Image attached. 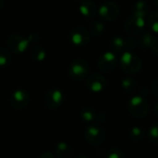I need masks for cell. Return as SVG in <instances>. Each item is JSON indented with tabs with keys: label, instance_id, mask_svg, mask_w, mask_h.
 Wrapping results in <instances>:
<instances>
[{
	"label": "cell",
	"instance_id": "1",
	"mask_svg": "<svg viewBox=\"0 0 158 158\" xmlns=\"http://www.w3.org/2000/svg\"><path fill=\"white\" fill-rule=\"evenodd\" d=\"M120 67L127 74H136L143 67L142 60L131 51H125L120 56Z\"/></svg>",
	"mask_w": 158,
	"mask_h": 158
},
{
	"label": "cell",
	"instance_id": "2",
	"mask_svg": "<svg viewBox=\"0 0 158 158\" xmlns=\"http://www.w3.org/2000/svg\"><path fill=\"white\" fill-rule=\"evenodd\" d=\"M128 109L132 117L136 118H143L148 114L149 106L141 94H135L130 99L128 103Z\"/></svg>",
	"mask_w": 158,
	"mask_h": 158
},
{
	"label": "cell",
	"instance_id": "3",
	"mask_svg": "<svg viewBox=\"0 0 158 158\" xmlns=\"http://www.w3.org/2000/svg\"><path fill=\"white\" fill-rule=\"evenodd\" d=\"M105 139L106 131L101 126L97 124H92L88 126L84 131V140L91 145H100L104 143Z\"/></svg>",
	"mask_w": 158,
	"mask_h": 158
},
{
	"label": "cell",
	"instance_id": "4",
	"mask_svg": "<svg viewBox=\"0 0 158 158\" xmlns=\"http://www.w3.org/2000/svg\"><path fill=\"white\" fill-rule=\"evenodd\" d=\"M89 64L84 59H75L71 62L69 68L70 78L76 81H81L89 74Z\"/></svg>",
	"mask_w": 158,
	"mask_h": 158
},
{
	"label": "cell",
	"instance_id": "5",
	"mask_svg": "<svg viewBox=\"0 0 158 158\" xmlns=\"http://www.w3.org/2000/svg\"><path fill=\"white\" fill-rule=\"evenodd\" d=\"M98 13L104 21L111 22L118 19L120 13V8L116 2L106 1L100 6L98 9Z\"/></svg>",
	"mask_w": 158,
	"mask_h": 158
},
{
	"label": "cell",
	"instance_id": "6",
	"mask_svg": "<svg viewBox=\"0 0 158 158\" xmlns=\"http://www.w3.org/2000/svg\"><path fill=\"white\" fill-rule=\"evenodd\" d=\"M30 44L29 38H25L19 34H12L6 40L8 49L15 54H22L27 51Z\"/></svg>",
	"mask_w": 158,
	"mask_h": 158
},
{
	"label": "cell",
	"instance_id": "7",
	"mask_svg": "<svg viewBox=\"0 0 158 158\" xmlns=\"http://www.w3.org/2000/svg\"><path fill=\"white\" fill-rule=\"evenodd\" d=\"M64 101V94L57 88L50 89L44 97V105L48 109L58 108Z\"/></svg>",
	"mask_w": 158,
	"mask_h": 158
},
{
	"label": "cell",
	"instance_id": "8",
	"mask_svg": "<svg viewBox=\"0 0 158 158\" xmlns=\"http://www.w3.org/2000/svg\"><path fill=\"white\" fill-rule=\"evenodd\" d=\"M91 39V34L88 30L82 27H78L73 29L69 33V40L71 44L76 46L86 45Z\"/></svg>",
	"mask_w": 158,
	"mask_h": 158
},
{
	"label": "cell",
	"instance_id": "9",
	"mask_svg": "<svg viewBox=\"0 0 158 158\" xmlns=\"http://www.w3.org/2000/svg\"><path fill=\"white\" fill-rule=\"evenodd\" d=\"M117 63H118L117 56L111 51L106 52L98 59L99 69L102 72H104V73H110V72H112L116 69Z\"/></svg>",
	"mask_w": 158,
	"mask_h": 158
},
{
	"label": "cell",
	"instance_id": "10",
	"mask_svg": "<svg viewBox=\"0 0 158 158\" xmlns=\"http://www.w3.org/2000/svg\"><path fill=\"white\" fill-rule=\"evenodd\" d=\"M145 19L144 17L131 15L125 23V30L131 35H136L142 32L145 26Z\"/></svg>",
	"mask_w": 158,
	"mask_h": 158
},
{
	"label": "cell",
	"instance_id": "11",
	"mask_svg": "<svg viewBox=\"0 0 158 158\" xmlns=\"http://www.w3.org/2000/svg\"><path fill=\"white\" fill-rule=\"evenodd\" d=\"M137 45L138 44H137L136 40H134L131 37L124 39L122 37L117 36L111 42V47L117 53H120V52L123 53L125 51H132Z\"/></svg>",
	"mask_w": 158,
	"mask_h": 158
},
{
	"label": "cell",
	"instance_id": "12",
	"mask_svg": "<svg viewBox=\"0 0 158 158\" xmlns=\"http://www.w3.org/2000/svg\"><path fill=\"white\" fill-rule=\"evenodd\" d=\"M86 84L91 92L94 94H99L106 88L107 82L103 75L99 73H94L87 78Z\"/></svg>",
	"mask_w": 158,
	"mask_h": 158
},
{
	"label": "cell",
	"instance_id": "13",
	"mask_svg": "<svg viewBox=\"0 0 158 158\" xmlns=\"http://www.w3.org/2000/svg\"><path fill=\"white\" fill-rule=\"evenodd\" d=\"M10 105L16 109L24 108L30 102L29 94L23 89H18L14 91L9 98Z\"/></svg>",
	"mask_w": 158,
	"mask_h": 158
},
{
	"label": "cell",
	"instance_id": "14",
	"mask_svg": "<svg viewBox=\"0 0 158 158\" xmlns=\"http://www.w3.org/2000/svg\"><path fill=\"white\" fill-rule=\"evenodd\" d=\"M80 117L81 120L85 123H99L98 121H104L105 116L103 114L97 113L92 107H83L81 110Z\"/></svg>",
	"mask_w": 158,
	"mask_h": 158
},
{
	"label": "cell",
	"instance_id": "15",
	"mask_svg": "<svg viewBox=\"0 0 158 158\" xmlns=\"http://www.w3.org/2000/svg\"><path fill=\"white\" fill-rule=\"evenodd\" d=\"M80 13L85 18H93L98 11L95 3L93 0H83L79 6Z\"/></svg>",
	"mask_w": 158,
	"mask_h": 158
},
{
	"label": "cell",
	"instance_id": "16",
	"mask_svg": "<svg viewBox=\"0 0 158 158\" xmlns=\"http://www.w3.org/2000/svg\"><path fill=\"white\" fill-rule=\"evenodd\" d=\"M121 87L125 93L130 94H136L138 91H140V85H139L138 81L132 78H130V77L122 80Z\"/></svg>",
	"mask_w": 158,
	"mask_h": 158
},
{
	"label": "cell",
	"instance_id": "17",
	"mask_svg": "<svg viewBox=\"0 0 158 158\" xmlns=\"http://www.w3.org/2000/svg\"><path fill=\"white\" fill-rule=\"evenodd\" d=\"M56 153L58 158H71L73 155L71 146L65 142H60L56 144Z\"/></svg>",
	"mask_w": 158,
	"mask_h": 158
},
{
	"label": "cell",
	"instance_id": "18",
	"mask_svg": "<svg viewBox=\"0 0 158 158\" xmlns=\"http://www.w3.org/2000/svg\"><path fill=\"white\" fill-rule=\"evenodd\" d=\"M29 55H30V57L32 60L37 61V62H42L46 57V52H45V50L42 46H40V45H33L30 49Z\"/></svg>",
	"mask_w": 158,
	"mask_h": 158
},
{
	"label": "cell",
	"instance_id": "19",
	"mask_svg": "<svg viewBox=\"0 0 158 158\" xmlns=\"http://www.w3.org/2000/svg\"><path fill=\"white\" fill-rule=\"evenodd\" d=\"M148 9H149V6L145 1H138L134 5L132 14L141 16V17H145L148 13Z\"/></svg>",
	"mask_w": 158,
	"mask_h": 158
},
{
	"label": "cell",
	"instance_id": "20",
	"mask_svg": "<svg viewBox=\"0 0 158 158\" xmlns=\"http://www.w3.org/2000/svg\"><path fill=\"white\" fill-rule=\"evenodd\" d=\"M154 39H155V37L153 34L145 31L140 35V38H139L137 44H138V45H140L143 48H148V47H151Z\"/></svg>",
	"mask_w": 158,
	"mask_h": 158
},
{
	"label": "cell",
	"instance_id": "21",
	"mask_svg": "<svg viewBox=\"0 0 158 158\" xmlns=\"http://www.w3.org/2000/svg\"><path fill=\"white\" fill-rule=\"evenodd\" d=\"M129 135L133 142H141L144 138V131L140 126H134L131 129Z\"/></svg>",
	"mask_w": 158,
	"mask_h": 158
},
{
	"label": "cell",
	"instance_id": "22",
	"mask_svg": "<svg viewBox=\"0 0 158 158\" xmlns=\"http://www.w3.org/2000/svg\"><path fill=\"white\" fill-rule=\"evenodd\" d=\"M10 60H11V56L9 50L6 49V47L0 46V67L1 68L6 67L9 64Z\"/></svg>",
	"mask_w": 158,
	"mask_h": 158
},
{
	"label": "cell",
	"instance_id": "23",
	"mask_svg": "<svg viewBox=\"0 0 158 158\" xmlns=\"http://www.w3.org/2000/svg\"><path fill=\"white\" fill-rule=\"evenodd\" d=\"M105 23L103 21H94L91 25H90V31L92 32V34L94 36H98L100 35L104 31H105Z\"/></svg>",
	"mask_w": 158,
	"mask_h": 158
},
{
	"label": "cell",
	"instance_id": "24",
	"mask_svg": "<svg viewBox=\"0 0 158 158\" xmlns=\"http://www.w3.org/2000/svg\"><path fill=\"white\" fill-rule=\"evenodd\" d=\"M148 25L152 31L158 33V10L152 12L148 17Z\"/></svg>",
	"mask_w": 158,
	"mask_h": 158
},
{
	"label": "cell",
	"instance_id": "25",
	"mask_svg": "<svg viewBox=\"0 0 158 158\" xmlns=\"http://www.w3.org/2000/svg\"><path fill=\"white\" fill-rule=\"evenodd\" d=\"M149 141L155 144H158V122L154 123L148 131Z\"/></svg>",
	"mask_w": 158,
	"mask_h": 158
},
{
	"label": "cell",
	"instance_id": "26",
	"mask_svg": "<svg viewBox=\"0 0 158 158\" xmlns=\"http://www.w3.org/2000/svg\"><path fill=\"white\" fill-rule=\"evenodd\" d=\"M106 158H126V156L120 149L111 148L106 154Z\"/></svg>",
	"mask_w": 158,
	"mask_h": 158
},
{
	"label": "cell",
	"instance_id": "27",
	"mask_svg": "<svg viewBox=\"0 0 158 158\" xmlns=\"http://www.w3.org/2000/svg\"><path fill=\"white\" fill-rule=\"evenodd\" d=\"M151 49H152V51H153V53L158 56V38L157 37H155V39H154V41H153V44H152V45H151V47H150Z\"/></svg>",
	"mask_w": 158,
	"mask_h": 158
},
{
	"label": "cell",
	"instance_id": "28",
	"mask_svg": "<svg viewBox=\"0 0 158 158\" xmlns=\"http://www.w3.org/2000/svg\"><path fill=\"white\" fill-rule=\"evenodd\" d=\"M152 91H153V94H154L156 97H158V77L154 81V82H153Z\"/></svg>",
	"mask_w": 158,
	"mask_h": 158
},
{
	"label": "cell",
	"instance_id": "29",
	"mask_svg": "<svg viewBox=\"0 0 158 158\" xmlns=\"http://www.w3.org/2000/svg\"><path fill=\"white\" fill-rule=\"evenodd\" d=\"M40 158H55V156L51 152H44L41 155Z\"/></svg>",
	"mask_w": 158,
	"mask_h": 158
},
{
	"label": "cell",
	"instance_id": "30",
	"mask_svg": "<svg viewBox=\"0 0 158 158\" xmlns=\"http://www.w3.org/2000/svg\"><path fill=\"white\" fill-rule=\"evenodd\" d=\"M154 114L158 118V102H156L154 106Z\"/></svg>",
	"mask_w": 158,
	"mask_h": 158
},
{
	"label": "cell",
	"instance_id": "31",
	"mask_svg": "<svg viewBox=\"0 0 158 158\" xmlns=\"http://www.w3.org/2000/svg\"><path fill=\"white\" fill-rule=\"evenodd\" d=\"M3 6H4V0H0V9L3 7Z\"/></svg>",
	"mask_w": 158,
	"mask_h": 158
},
{
	"label": "cell",
	"instance_id": "32",
	"mask_svg": "<svg viewBox=\"0 0 158 158\" xmlns=\"http://www.w3.org/2000/svg\"><path fill=\"white\" fill-rule=\"evenodd\" d=\"M75 158H88L87 156H78L77 157Z\"/></svg>",
	"mask_w": 158,
	"mask_h": 158
},
{
	"label": "cell",
	"instance_id": "33",
	"mask_svg": "<svg viewBox=\"0 0 158 158\" xmlns=\"http://www.w3.org/2000/svg\"><path fill=\"white\" fill-rule=\"evenodd\" d=\"M156 4L158 6V0H156Z\"/></svg>",
	"mask_w": 158,
	"mask_h": 158
},
{
	"label": "cell",
	"instance_id": "34",
	"mask_svg": "<svg viewBox=\"0 0 158 158\" xmlns=\"http://www.w3.org/2000/svg\"><path fill=\"white\" fill-rule=\"evenodd\" d=\"M76 1H81H81H83V0H76Z\"/></svg>",
	"mask_w": 158,
	"mask_h": 158
}]
</instances>
